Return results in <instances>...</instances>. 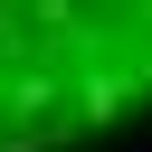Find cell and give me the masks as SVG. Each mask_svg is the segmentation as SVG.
I'll return each mask as SVG.
<instances>
[{
  "mask_svg": "<svg viewBox=\"0 0 152 152\" xmlns=\"http://www.w3.org/2000/svg\"><path fill=\"white\" fill-rule=\"evenodd\" d=\"M124 95H133V76H86L76 114H86V124H124Z\"/></svg>",
  "mask_w": 152,
  "mask_h": 152,
  "instance_id": "cell-1",
  "label": "cell"
},
{
  "mask_svg": "<svg viewBox=\"0 0 152 152\" xmlns=\"http://www.w3.org/2000/svg\"><path fill=\"white\" fill-rule=\"evenodd\" d=\"M48 95H57V86H48V76H19V86H10V114H19V124H28V114H38V104H48Z\"/></svg>",
  "mask_w": 152,
  "mask_h": 152,
  "instance_id": "cell-2",
  "label": "cell"
},
{
  "mask_svg": "<svg viewBox=\"0 0 152 152\" xmlns=\"http://www.w3.org/2000/svg\"><path fill=\"white\" fill-rule=\"evenodd\" d=\"M48 142H57V133H19V142H0V152H48Z\"/></svg>",
  "mask_w": 152,
  "mask_h": 152,
  "instance_id": "cell-3",
  "label": "cell"
},
{
  "mask_svg": "<svg viewBox=\"0 0 152 152\" xmlns=\"http://www.w3.org/2000/svg\"><path fill=\"white\" fill-rule=\"evenodd\" d=\"M124 152H152V142H124Z\"/></svg>",
  "mask_w": 152,
  "mask_h": 152,
  "instance_id": "cell-4",
  "label": "cell"
}]
</instances>
